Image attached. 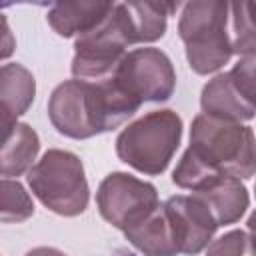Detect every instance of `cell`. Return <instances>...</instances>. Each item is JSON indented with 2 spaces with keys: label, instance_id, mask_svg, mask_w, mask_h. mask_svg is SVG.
I'll use <instances>...</instances> for the list:
<instances>
[{
  "label": "cell",
  "instance_id": "8992f818",
  "mask_svg": "<svg viewBox=\"0 0 256 256\" xmlns=\"http://www.w3.org/2000/svg\"><path fill=\"white\" fill-rule=\"evenodd\" d=\"M116 80L142 104L166 102L176 88V70L166 52L144 46L128 50L116 70Z\"/></svg>",
  "mask_w": 256,
  "mask_h": 256
},
{
  "label": "cell",
  "instance_id": "5b68a950",
  "mask_svg": "<svg viewBox=\"0 0 256 256\" xmlns=\"http://www.w3.org/2000/svg\"><path fill=\"white\" fill-rule=\"evenodd\" d=\"M160 204L158 190L152 182L120 170L104 176L96 190L100 216L122 232L142 222Z\"/></svg>",
  "mask_w": 256,
  "mask_h": 256
},
{
  "label": "cell",
  "instance_id": "e0dca14e",
  "mask_svg": "<svg viewBox=\"0 0 256 256\" xmlns=\"http://www.w3.org/2000/svg\"><path fill=\"white\" fill-rule=\"evenodd\" d=\"M230 78L240 96L256 108V46L238 58L230 70Z\"/></svg>",
  "mask_w": 256,
  "mask_h": 256
},
{
  "label": "cell",
  "instance_id": "ffe728a7",
  "mask_svg": "<svg viewBox=\"0 0 256 256\" xmlns=\"http://www.w3.org/2000/svg\"><path fill=\"white\" fill-rule=\"evenodd\" d=\"M246 232H248L250 242H252L254 252H256V210H254V212L248 216V220H246Z\"/></svg>",
  "mask_w": 256,
  "mask_h": 256
},
{
  "label": "cell",
  "instance_id": "2e32d148",
  "mask_svg": "<svg viewBox=\"0 0 256 256\" xmlns=\"http://www.w3.org/2000/svg\"><path fill=\"white\" fill-rule=\"evenodd\" d=\"M2 204H0V218L4 224L10 222H24L34 214V202L32 196L26 192V188L12 178H2Z\"/></svg>",
  "mask_w": 256,
  "mask_h": 256
},
{
  "label": "cell",
  "instance_id": "ba28073f",
  "mask_svg": "<svg viewBox=\"0 0 256 256\" xmlns=\"http://www.w3.org/2000/svg\"><path fill=\"white\" fill-rule=\"evenodd\" d=\"M164 208L170 218L178 254L196 256L208 248L220 226L202 200L192 194H176L164 202Z\"/></svg>",
  "mask_w": 256,
  "mask_h": 256
},
{
  "label": "cell",
  "instance_id": "d6986e66",
  "mask_svg": "<svg viewBox=\"0 0 256 256\" xmlns=\"http://www.w3.org/2000/svg\"><path fill=\"white\" fill-rule=\"evenodd\" d=\"M24 256H66V254L54 246H36L32 250H28Z\"/></svg>",
  "mask_w": 256,
  "mask_h": 256
},
{
  "label": "cell",
  "instance_id": "8fae6325",
  "mask_svg": "<svg viewBox=\"0 0 256 256\" xmlns=\"http://www.w3.org/2000/svg\"><path fill=\"white\" fill-rule=\"evenodd\" d=\"M200 108L202 114L232 122H248L256 116V108L234 88L230 72H220L204 84L200 92Z\"/></svg>",
  "mask_w": 256,
  "mask_h": 256
},
{
  "label": "cell",
  "instance_id": "7c38bea8",
  "mask_svg": "<svg viewBox=\"0 0 256 256\" xmlns=\"http://www.w3.org/2000/svg\"><path fill=\"white\" fill-rule=\"evenodd\" d=\"M36 96V80L32 72L18 64L6 62L0 68V100H2V122L4 130L12 128L18 116L26 114Z\"/></svg>",
  "mask_w": 256,
  "mask_h": 256
},
{
  "label": "cell",
  "instance_id": "277c9868",
  "mask_svg": "<svg viewBox=\"0 0 256 256\" xmlns=\"http://www.w3.org/2000/svg\"><path fill=\"white\" fill-rule=\"evenodd\" d=\"M26 182L42 206L58 216L74 218L88 208L90 186L84 164L70 150L48 148L28 170Z\"/></svg>",
  "mask_w": 256,
  "mask_h": 256
},
{
  "label": "cell",
  "instance_id": "9a60e30c",
  "mask_svg": "<svg viewBox=\"0 0 256 256\" xmlns=\"http://www.w3.org/2000/svg\"><path fill=\"white\" fill-rule=\"evenodd\" d=\"M126 22L134 44H150L164 36L168 16L178 10V4L166 2H122Z\"/></svg>",
  "mask_w": 256,
  "mask_h": 256
},
{
  "label": "cell",
  "instance_id": "52a82bcc",
  "mask_svg": "<svg viewBox=\"0 0 256 256\" xmlns=\"http://www.w3.org/2000/svg\"><path fill=\"white\" fill-rule=\"evenodd\" d=\"M48 118L56 132L72 140L102 134L92 84L78 78L64 80L52 90L48 98Z\"/></svg>",
  "mask_w": 256,
  "mask_h": 256
},
{
  "label": "cell",
  "instance_id": "4fadbf2b",
  "mask_svg": "<svg viewBox=\"0 0 256 256\" xmlns=\"http://www.w3.org/2000/svg\"><path fill=\"white\" fill-rule=\"evenodd\" d=\"M124 238L144 256H178V246L164 202L142 222L124 230Z\"/></svg>",
  "mask_w": 256,
  "mask_h": 256
},
{
  "label": "cell",
  "instance_id": "44dd1931",
  "mask_svg": "<svg viewBox=\"0 0 256 256\" xmlns=\"http://www.w3.org/2000/svg\"><path fill=\"white\" fill-rule=\"evenodd\" d=\"M254 196H256V184H254Z\"/></svg>",
  "mask_w": 256,
  "mask_h": 256
},
{
  "label": "cell",
  "instance_id": "7a4b0ae2",
  "mask_svg": "<svg viewBox=\"0 0 256 256\" xmlns=\"http://www.w3.org/2000/svg\"><path fill=\"white\" fill-rule=\"evenodd\" d=\"M182 118L170 110H152L130 122L116 136V156L146 176H160L182 140Z\"/></svg>",
  "mask_w": 256,
  "mask_h": 256
},
{
  "label": "cell",
  "instance_id": "30bf717a",
  "mask_svg": "<svg viewBox=\"0 0 256 256\" xmlns=\"http://www.w3.org/2000/svg\"><path fill=\"white\" fill-rule=\"evenodd\" d=\"M116 2H56L50 6L46 20L50 28L62 36V38H72V36H82L96 28L114 8Z\"/></svg>",
  "mask_w": 256,
  "mask_h": 256
},
{
  "label": "cell",
  "instance_id": "ac0fdd59",
  "mask_svg": "<svg viewBox=\"0 0 256 256\" xmlns=\"http://www.w3.org/2000/svg\"><path fill=\"white\" fill-rule=\"evenodd\" d=\"M206 256H256V252L248 232L236 228L214 238L206 248Z\"/></svg>",
  "mask_w": 256,
  "mask_h": 256
},
{
  "label": "cell",
  "instance_id": "9c48e42d",
  "mask_svg": "<svg viewBox=\"0 0 256 256\" xmlns=\"http://www.w3.org/2000/svg\"><path fill=\"white\" fill-rule=\"evenodd\" d=\"M192 196H196L208 206L218 226L236 224L250 206V194L246 186L240 182V178L226 174L210 180L206 186L192 192Z\"/></svg>",
  "mask_w": 256,
  "mask_h": 256
},
{
  "label": "cell",
  "instance_id": "6da1fadb",
  "mask_svg": "<svg viewBox=\"0 0 256 256\" xmlns=\"http://www.w3.org/2000/svg\"><path fill=\"white\" fill-rule=\"evenodd\" d=\"M178 36L184 42L188 66L208 76L224 68L234 56L228 30V2L194 0L182 6Z\"/></svg>",
  "mask_w": 256,
  "mask_h": 256
},
{
  "label": "cell",
  "instance_id": "3957f363",
  "mask_svg": "<svg viewBox=\"0 0 256 256\" xmlns=\"http://www.w3.org/2000/svg\"><path fill=\"white\" fill-rule=\"evenodd\" d=\"M190 148L220 174L240 180L256 174V136L242 122L200 112L190 126Z\"/></svg>",
  "mask_w": 256,
  "mask_h": 256
},
{
  "label": "cell",
  "instance_id": "5bb4252c",
  "mask_svg": "<svg viewBox=\"0 0 256 256\" xmlns=\"http://www.w3.org/2000/svg\"><path fill=\"white\" fill-rule=\"evenodd\" d=\"M38 152H40V136L30 124L16 122L12 128L4 130V142L0 154L2 178H18L22 174H28V170L36 164L34 160Z\"/></svg>",
  "mask_w": 256,
  "mask_h": 256
}]
</instances>
